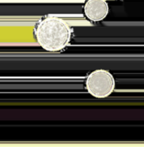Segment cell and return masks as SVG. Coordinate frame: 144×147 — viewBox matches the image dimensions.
<instances>
[{
	"label": "cell",
	"instance_id": "1",
	"mask_svg": "<svg viewBox=\"0 0 144 147\" xmlns=\"http://www.w3.org/2000/svg\"><path fill=\"white\" fill-rule=\"evenodd\" d=\"M73 28L66 20L56 16H47L34 30L36 42L44 50L58 53L64 50L72 39Z\"/></svg>",
	"mask_w": 144,
	"mask_h": 147
},
{
	"label": "cell",
	"instance_id": "2",
	"mask_svg": "<svg viewBox=\"0 0 144 147\" xmlns=\"http://www.w3.org/2000/svg\"><path fill=\"white\" fill-rule=\"evenodd\" d=\"M115 88V78L107 70H95L92 71L86 78V89L87 92L98 99L108 97L113 93Z\"/></svg>",
	"mask_w": 144,
	"mask_h": 147
},
{
	"label": "cell",
	"instance_id": "3",
	"mask_svg": "<svg viewBox=\"0 0 144 147\" xmlns=\"http://www.w3.org/2000/svg\"><path fill=\"white\" fill-rule=\"evenodd\" d=\"M109 4L106 0H87L84 5V14L93 22L104 20L109 14Z\"/></svg>",
	"mask_w": 144,
	"mask_h": 147
}]
</instances>
